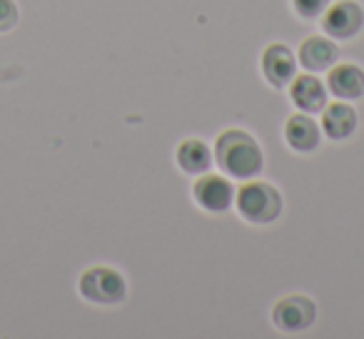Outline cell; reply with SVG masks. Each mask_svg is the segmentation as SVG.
Segmentation results:
<instances>
[{"label": "cell", "mask_w": 364, "mask_h": 339, "mask_svg": "<svg viewBox=\"0 0 364 339\" xmlns=\"http://www.w3.org/2000/svg\"><path fill=\"white\" fill-rule=\"evenodd\" d=\"M299 60H302V65L307 68V70H327V68H332V63L337 60V45H334L332 41H327V38H307V41L302 43V48H299Z\"/></svg>", "instance_id": "cell-8"}, {"label": "cell", "mask_w": 364, "mask_h": 339, "mask_svg": "<svg viewBox=\"0 0 364 339\" xmlns=\"http://www.w3.org/2000/svg\"><path fill=\"white\" fill-rule=\"evenodd\" d=\"M364 13L354 0H342L332 6L324 16V31L332 38H352L362 28Z\"/></svg>", "instance_id": "cell-5"}, {"label": "cell", "mask_w": 364, "mask_h": 339, "mask_svg": "<svg viewBox=\"0 0 364 339\" xmlns=\"http://www.w3.org/2000/svg\"><path fill=\"white\" fill-rule=\"evenodd\" d=\"M177 162L185 173L190 175H198V173H205L210 167V150L205 142L200 140H185L177 150Z\"/></svg>", "instance_id": "cell-13"}, {"label": "cell", "mask_w": 364, "mask_h": 339, "mask_svg": "<svg viewBox=\"0 0 364 339\" xmlns=\"http://www.w3.org/2000/svg\"><path fill=\"white\" fill-rule=\"evenodd\" d=\"M272 319L284 332H302L314 322V302L307 297H299V294L284 297L274 304Z\"/></svg>", "instance_id": "cell-4"}, {"label": "cell", "mask_w": 364, "mask_h": 339, "mask_svg": "<svg viewBox=\"0 0 364 339\" xmlns=\"http://www.w3.org/2000/svg\"><path fill=\"white\" fill-rule=\"evenodd\" d=\"M284 137L297 152H309L319 142V127L312 117L307 115H292L284 125Z\"/></svg>", "instance_id": "cell-9"}, {"label": "cell", "mask_w": 364, "mask_h": 339, "mask_svg": "<svg viewBox=\"0 0 364 339\" xmlns=\"http://www.w3.org/2000/svg\"><path fill=\"white\" fill-rule=\"evenodd\" d=\"M218 165L232 178H252L262 167V150L257 140L242 130H228L218 137L215 145Z\"/></svg>", "instance_id": "cell-1"}, {"label": "cell", "mask_w": 364, "mask_h": 339, "mask_svg": "<svg viewBox=\"0 0 364 339\" xmlns=\"http://www.w3.org/2000/svg\"><path fill=\"white\" fill-rule=\"evenodd\" d=\"M289 95H292V102L299 107V110L304 112H317L324 107V87L322 82L317 80L314 75H299L297 80L292 82V90H289Z\"/></svg>", "instance_id": "cell-10"}, {"label": "cell", "mask_w": 364, "mask_h": 339, "mask_svg": "<svg viewBox=\"0 0 364 339\" xmlns=\"http://www.w3.org/2000/svg\"><path fill=\"white\" fill-rule=\"evenodd\" d=\"M18 23V8L13 0H0V33L11 31Z\"/></svg>", "instance_id": "cell-15"}, {"label": "cell", "mask_w": 364, "mask_h": 339, "mask_svg": "<svg viewBox=\"0 0 364 339\" xmlns=\"http://www.w3.org/2000/svg\"><path fill=\"white\" fill-rule=\"evenodd\" d=\"M329 90L337 97H362L364 95V72L357 65H337L329 72Z\"/></svg>", "instance_id": "cell-12"}, {"label": "cell", "mask_w": 364, "mask_h": 339, "mask_svg": "<svg viewBox=\"0 0 364 339\" xmlns=\"http://www.w3.org/2000/svg\"><path fill=\"white\" fill-rule=\"evenodd\" d=\"M294 55L284 45H269L262 55V72L274 87H284L294 77Z\"/></svg>", "instance_id": "cell-7"}, {"label": "cell", "mask_w": 364, "mask_h": 339, "mask_svg": "<svg viewBox=\"0 0 364 339\" xmlns=\"http://www.w3.org/2000/svg\"><path fill=\"white\" fill-rule=\"evenodd\" d=\"M237 210L250 222H272L282 210V198L279 193L267 183H250L240 190L237 195Z\"/></svg>", "instance_id": "cell-2"}, {"label": "cell", "mask_w": 364, "mask_h": 339, "mask_svg": "<svg viewBox=\"0 0 364 339\" xmlns=\"http://www.w3.org/2000/svg\"><path fill=\"white\" fill-rule=\"evenodd\" d=\"M80 294L97 304H115L125 297V279L110 267H92L80 277Z\"/></svg>", "instance_id": "cell-3"}, {"label": "cell", "mask_w": 364, "mask_h": 339, "mask_svg": "<svg viewBox=\"0 0 364 339\" xmlns=\"http://www.w3.org/2000/svg\"><path fill=\"white\" fill-rule=\"evenodd\" d=\"M292 3H294V11L302 18H314L327 8L329 0H292Z\"/></svg>", "instance_id": "cell-14"}, {"label": "cell", "mask_w": 364, "mask_h": 339, "mask_svg": "<svg viewBox=\"0 0 364 339\" xmlns=\"http://www.w3.org/2000/svg\"><path fill=\"white\" fill-rule=\"evenodd\" d=\"M195 200L210 212H223L232 203V185L220 175H205L195 183Z\"/></svg>", "instance_id": "cell-6"}, {"label": "cell", "mask_w": 364, "mask_h": 339, "mask_svg": "<svg viewBox=\"0 0 364 339\" xmlns=\"http://www.w3.org/2000/svg\"><path fill=\"white\" fill-rule=\"evenodd\" d=\"M322 127H324V132H327V137H332V140H344V137L352 135L354 127H357V115H354L352 107L344 105V102H334V105H327V110H324Z\"/></svg>", "instance_id": "cell-11"}]
</instances>
